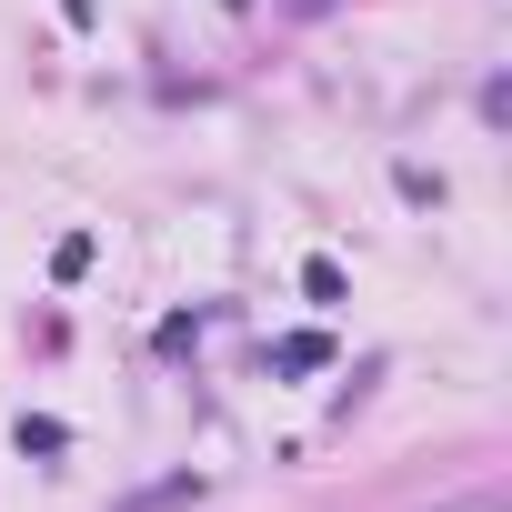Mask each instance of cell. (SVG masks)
<instances>
[{
	"mask_svg": "<svg viewBox=\"0 0 512 512\" xmlns=\"http://www.w3.org/2000/svg\"><path fill=\"white\" fill-rule=\"evenodd\" d=\"M322 362H332V342H322V332H292V342L272 352V372H322Z\"/></svg>",
	"mask_w": 512,
	"mask_h": 512,
	"instance_id": "7a4b0ae2",
	"label": "cell"
},
{
	"mask_svg": "<svg viewBox=\"0 0 512 512\" xmlns=\"http://www.w3.org/2000/svg\"><path fill=\"white\" fill-rule=\"evenodd\" d=\"M51 272H61V282H81V272H91V231H71V241L51 251Z\"/></svg>",
	"mask_w": 512,
	"mask_h": 512,
	"instance_id": "277c9868",
	"label": "cell"
},
{
	"mask_svg": "<svg viewBox=\"0 0 512 512\" xmlns=\"http://www.w3.org/2000/svg\"><path fill=\"white\" fill-rule=\"evenodd\" d=\"M11 442H21V452H41V462H51V452H61V442H71V432H61V422H51V412H21V432H11Z\"/></svg>",
	"mask_w": 512,
	"mask_h": 512,
	"instance_id": "3957f363",
	"label": "cell"
},
{
	"mask_svg": "<svg viewBox=\"0 0 512 512\" xmlns=\"http://www.w3.org/2000/svg\"><path fill=\"white\" fill-rule=\"evenodd\" d=\"M231 11H251V0H231Z\"/></svg>",
	"mask_w": 512,
	"mask_h": 512,
	"instance_id": "8992f818",
	"label": "cell"
},
{
	"mask_svg": "<svg viewBox=\"0 0 512 512\" xmlns=\"http://www.w3.org/2000/svg\"><path fill=\"white\" fill-rule=\"evenodd\" d=\"M61 21H71V31H91V21H101V0H61Z\"/></svg>",
	"mask_w": 512,
	"mask_h": 512,
	"instance_id": "5b68a950",
	"label": "cell"
},
{
	"mask_svg": "<svg viewBox=\"0 0 512 512\" xmlns=\"http://www.w3.org/2000/svg\"><path fill=\"white\" fill-rule=\"evenodd\" d=\"M302 292H312V302H322V312H332V302H342V292H352V282H342V262H332V251H312V262H302Z\"/></svg>",
	"mask_w": 512,
	"mask_h": 512,
	"instance_id": "6da1fadb",
	"label": "cell"
}]
</instances>
